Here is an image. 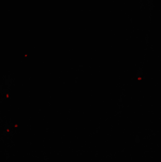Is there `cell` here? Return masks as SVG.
<instances>
[]
</instances>
